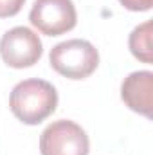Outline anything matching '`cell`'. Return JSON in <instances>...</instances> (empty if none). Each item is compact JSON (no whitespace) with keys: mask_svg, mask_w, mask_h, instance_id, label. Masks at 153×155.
<instances>
[{"mask_svg":"<svg viewBox=\"0 0 153 155\" xmlns=\"http://www.w3.org/2000/svg\"><path fill=\"white\" fill-rule=\"evenodd\" d=\"M40 152L41 155H88L90 141L77 123L60 119L41 132Z\"/></svg>","mask_w":153,"mask_h":155,"instance_id":"3957f363","label":"cell"},{"mask_svg":"<svg viewBox=\"0 0 153 155\" xmlns=\"http://www.w3.org/2000/svg\"><path fill=\"white\" fill-rule=\"evenodd\" d=\"M132 54L141 60L142 63H151L153 61V49H151V20L137 25L128 40Z\"/></svg>","mask_w":153,"mask_h":155,"instance_id":"52a82bcc","label":"cell"},{"mask_svg":"<svg viewBox=\"0 0 153 155\" xmlns=\"http://www.w3.org/2000/svg\"><path fill=\"white\" fill-rule=\"evenodd\" d=\"M25 0H0V18H9L20 13Z\"/></svg>","mask_w":153,"mask_h":155,"instance_id":"ba28073f","label":"cell"},{"mask_svg":"<svg viewBox=\"0 0 153 155\" xmlns=\"http://www.w3.org/2000/svg\"><path fill=\"white\" fill-rule=\"evenodd\" d=\"M58 107V92L45 79H24L11 90L9 108L24 124H40Z\"/></svg>","mask_w":153,"mask_h":155,"instance_id":"6da1fadb","label":"cell"},{"mask_svg":"<svg viewBox=\"0 0 153 155\" xmlns=\"http://www.w3.org/2000/svg\"><path fill=\"white\" fill-rule=\"evenodd\" d=\"M43 54L41 40L29 27L18 25L9 29L0 38V58L13 69H27L38 63Z\"/></svg>","mask_w":153,"mask_h":155,"instance_id":"5b68a950","label":"cell"},{"mask_svg":"<svg viewBox=\"0 0 153 155\" xmlns=\"http://www.w3.org/2000/svg\"><path fill=\"white\" fill-rule=\"evenodd\" d=\"M29 22L41 35H65L77 24L76 5L72 0H34L29 13Z\"/></svg>","mask_w":153,"mask_h":155,"instance_id":"277c9868","label":"cell"},{"mask_svg":"<svg viewBox=\"0 0 153 155\" xmlns=\"http://www.w3.org/2000/svg\"><path fill=\"white\" fill-rule=\"evenodd\" d=\"M121 5L128 11H135V13H141V11H150L153 5V0H119Z\"/></svg>","mask_w":153,"mask_h":155,"instance_id":"9c48e42d","label":"cell"},{"mask_svg":"<svg viewBox=\"0 0 153 155\" xmlns=\"http://www.w3.org/2000/svg\"><path fill=\"white\" fill-rule=\"evenodd\" d=\"M50 67L69 79H85L99 65L97 49L81 38L67 40L50 49L49 54Z\"/></svg>","mask_w":153,"mask_h":155,"instance_id":"7a4b0ae2","label":"cell"},{"mask_svg":"<svg viewBox=\"0 0 153 155\" xmlns=\"http://www.w3.org/2000/svg\"><path fill=\"white\" fill-rule=\"evenodd\" d=\"M121 99L124 105L144 117L153 114V72L135 71L124 78L121 85Z\"/></svg>","mask_w":153,"mask_h":155,"instance_id":"8992f818","label":"cell"}]
</instances>
